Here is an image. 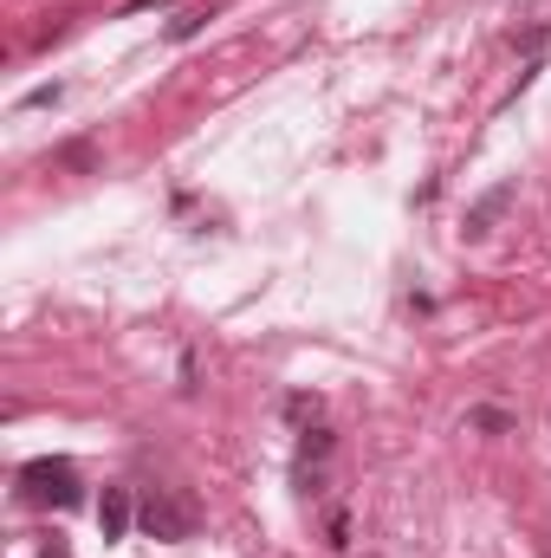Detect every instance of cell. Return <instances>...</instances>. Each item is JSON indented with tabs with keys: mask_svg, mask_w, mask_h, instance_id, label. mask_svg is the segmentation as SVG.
I'll use <instances>...</instances> for the list:
<instances>
[{
	"mask_svg": "<svg viewBox=\"0 0 551 558\" xmlns=\"http://www.w3.org/2000/svg\"><path fill=\"white\" fill-rule=\"evenodd\" d=\"M137 526L149 539L175 546V539H195V500L175 494V487H149V500L137 507Z\"/></svg>",
	"mask_w": 551,
	"mask_h": 558,
	"instance_id": "obj_2",
	"label": "cell"
},
{
	"mask_svg": "<svg viewBox=\"0 0 551 558\" xmlns=\"http://www.w3.org/2000/svg\"><path fill=\"white\" fill-rule=\"evenodd\" d=\"M474 428H487V435H500V428H513V416H506V410H474Z\"/></svg>",
	"mask_w": 551,
	"mask_h": 558,
	"instance_id": "obj_5",
	"label": "cell"
},
{
	"mask_svg": "<svg viewBox=\"0 0 551 558\" xmlns=\"http://www.w3.org/2000/svg\"><path fill=\"white\" fill-rule=\"evenodd\" d=\"M20 494L33 500V507H78V468L72 461H59V454H39V461H26L20 468Z\"/></svg>",
	"mask_w": 551,
	"mask_h": 558,
	"instance_id": "obj_1",
	"label": "cell"
},
{
	"mask_svg": "<svg viewBox=\"0 0 551 558\" xmlns=\"http://www.w3.org/2000/svg\"><path fill=\"white\" fill-rule=\"evenodd\" d=\"M513 195H519L513 182H500V189H487V195H480V202L467 208V221H461V234H467V241H480V234H493V221H500V215L513 208Z\"/></svg>",
	"mask_w": 551,
	"mask_h": 558,
	"instance_id": "obj_3",
	"label": "cell"
},
{
	"mask_svg": "<svg viewBox=\"0 0 551 558\" xmlns=\"http://www.w3.org/2000/svg\"><path fill=\"white\" fill-rule=\"evenodd\" d=\"M298 448H305V461H311V454H325V448H331V435H325V428H311V435H305Z\"/></svg>",
	"mask_w": 551,
	"mask_h": 558,
	"instance_id": "obj_6",
	"label": "cell"
},
{
	"mask_svg": "<svg viewBox=\"0 0 551 558\" xmlns=\"http://www.w3.org/2000/svg\"><path fill=\"white\" fill-rule=\"evenodd\" d=\"M131 520H137L131 494H124V487H105V500H98V533H105V539H124Z\"/></svg>",
	"mask_w": 551,
	"mask_h": 558,
	"instance_id": "obj_4",
	"label": "cell"
}]
</instances>
